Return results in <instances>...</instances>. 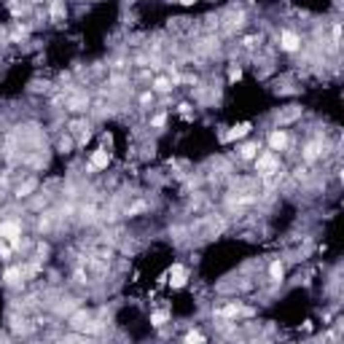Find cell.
Instances as JSON below:
<instances>
[{
	"instance_id": "7a4b0ae2",
	"label": "cell",
	"mask_w": 344,
	"mask_h": 344,
	"mask_svg": "<svg viewBox=\"0 0 344 344\" xmlns=\"http://www.w3.org/2000/svg\"><path fill=\"white\" fill-rule=\"evenodd\" d=\"M164 280L169 282V288H172V291H180V288L188 285V269L183 266V263H172Z\"/></svg>"
},
{
	"instance_id": "9c48e42d",
	"label": "cell",
	"mask_w": 344,
	"mask_h": 344,
	"mask_svg": "<svg viewBox=\"0 0 344 344\" xmlns=\"http://www.w3.org/2000/svg\"><path fill=\"white\" fill-rule=\"evenodd\" d=\"M169 89H172V81H169V78H164V76H159L156 81H153V92H169Z\"/></svg>"
},
{
	"instance_id": "4fadbf2b",
	"label": "cell",
	"mask_w": 344,
	"mask_h": 344,
	"mask_svg": "<svg viewBox=\"0 0 344 344\" xmlns=\"http://www.w3.org/2000/svg\"><path fill=\"white\" fill-rule=\"evenodd\" d=\"M16 277H22V272H19V269H8V272H6V282H8V285H14V282H16Z\"/></svg>"
},
{
	"instance_id": "5b68a950",
	"label": "cell",
	"mask_w": 344,
	"mask_h": 344,
	"mask_svg": "<svg viewBox=\"0 0 344 344\" xmlns=\"http://www.w3.org/2000/svg\"><path fill=\"white\" fill-rule=\"evenodd\" d=\"M266 143H269V151H274V153L285 151L288 148V132L285 129H272L269 137H266Z\"/></svg>"
},
{
	"instance_id": "3957f363",
	"label": "cell",
	"mask_w": 344,
	"mask_h": 344,
	"mask_svg": "<svg viewBox=\"0 0 344 344\" xmlns=\"http://www.w3.org/2000/svg\"><path fill=\"white\" fill-rule=\"evenodd\" d=\"M277 167H280V159H277L274 151H263V153L256 156V169L261 172V175H272Z\"/></svg>"
},
{
	"instance_id": "8992f818",
	"label": "cell",
	"mask_w": 344,
	"mask_h": 344,
	"mask_svg": "<svg viewBox=\"0 0 344 344\" xmlns=\"http://www.w3.org/2000/svg\"><path fill=\"white\" fill-rule=\"evenodd\" d=\"M108 164H111V151H105V148H97V151H92V159H89V169H92V172L108 169Z\"/></svg>"
},
{
	"instance_id": "52a82bcc",
	"label": "cell",
	"mask_w": 344,
	"mask_h": 344,
	"mask_svg": "<svg viewBox=\"0 0 344 344\" xmlns=\"http://www.w3.org/2000/svg\"><path fill=\"white\" fill-rule=\"evenodd\" d=\"M253 132V124L250 121H242V124H234L231 129H229L226 134H223V140H242V137H247V134Z\"/></svg>"
},
{
	"instance_id": "6da1fadb",
	"label": "cell",
	"mask_w": 344,
	"mask_h": 344,
	"mask_svg": "<svg viewBox=\"0 0 344 344\" xmlns=\"http://www.w3.org/2000/svg\"><path fill=\"white\" fill-rule=\"evenodd\" d=\"M0 239H6L14 250H19L22 245V223L8 218V221H0Z\"/></svg>"
},
{
	"instance_id": "277c9868",
	"label": "cell",
	"mask_w": 344,
	"mask_h": 344,
	"mask_svg": "<svg viewBox=\"0 0 344 344\" xmlns=\"http://www.w3.org/2000/svg\"><path fill=\"white\" fill-rule=\"evenodd\" d=\"M280 49L288 54H296L298 49H301V38H298V33H293V30H282L280 33Z\"/></svg>"
},
{
	"instance_id": "5bb4252c",
	"label": "cell",
	"mask_w": 344,
	"mask_h": 344,
	"mask_svg": "<svg viewBox=\"0 0 344 344\" xmlns=\"http://www.w3.org/2000/svg\"><path fill=\"white\" fill-rule=\"evenodd\" d=\"M153 127H156V129H162L164 127V124H167V113H159V116H153Z\"/></svg>"
},
{
	"instance_id": "30bf717a",
	"label": "cell",
	"mask_w": 344,
	"mask_h": 344,
	"mask_svg": "<svg viewBox=\"0 0 344 344\" xmlns=\"http://www.w3.org/2000/svg\"><path fill=\"white\" fill-rule=\"evenodd\" d=\"M269 274H272V280L280 282V280H282V274H285V266H282V261H274L272 266H269Z\"/></svg>"
},
{
	"instance_id": "9a60e30c",
	"label": "cell",
	"mask_w": 344,
	"mask_h": 344,
	"mask_svg": "<svg viewBox=\"0 0 344 344\" xmlns=\"http://www.w3.org/2000/svg\"><path fill=\"white\" fill-rule=\"evenodd\" d=\"M186 342H204V333L191 331V333H186Z\"/></svg>"
},
{
	"instance_id": "8fae6325",
	"label": "cell",
	"mask_w": 344,
	"mask_h": 344,
	"mask_svg": "<svg viewBox=\"0 0 344 344\" xmlns=\"http://www.w3.org/2000/svg\"><path fill=\"white\" fill-rule=\"evenodd\" d=\"M11 256H14V247L8 245L6 239H0V261H8Z\"/></svg>"
},
{
	"instance_id": "2e32d148",
	"label": "cell",
	"mask_w": 344,
	"mask_h": 344,
	"mask_svg": "<svg viewBox=\"0 0 344 344\" xmlns=\"http://www.w3.org/2000/svg\"><path fill=\"white\" fill-rule=\"evenodd\" d=\"M183 6H194V3H197V0H180Z\"/></svg>"
},
{
	"instance_id": "ba28073f",
	"label": "cell",
	"mask_w": 344,
	"mask_h": 344,
	"mask_svg": "<svg viewBox=\"0 0 344 344\" xmlns=\"http://www.w3.org/2000/svg\"><path fill=\"white\" fill-rule=\"evenodd\" d=\"M258 148H261L258 143H245V146H239L237 151H239V156H242V159H256L258 156Z\"/></svg>"
},
{
	"instance_id": "7c38bea8",
	"label": "cell",
	"mask_w": 344,
	"mask_h": 344,
	"mask_svg": "<svg viewBox=\"0 0 344 344\" xmlns=\"http://www.w3.org/2000/svg\"><path fill=\"white\" fill-rule=\"evenodd\" d=\"M167 320H169L167 312H153V315H151V326H156V328H162Z\"/></svg>"
}]
</instances>
